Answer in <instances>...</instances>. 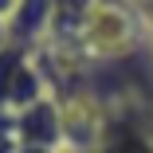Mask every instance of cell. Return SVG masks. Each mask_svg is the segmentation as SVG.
Instances as JSON below:
<instances>
[{"instance_id":"cell-1","label":"cell","mask_w":153,"mask_h":153,"mask_svg":"<svg viewBox=\"0 0 153 153\" xmlns=\"http://www.w3.org/2000/svg\"><path fill=\"white\" fill-rule=\"evenodd\" d=\"M98 153H153V134L134 118H114L98 134Z\"/></svg>"},{"instance_id":"cell-2","label":"cell","mask_w":153,"mask_h":153,"mask_svg":"<svg viewBox=\"0 0 153 153\" xmlns=\"http://www.w3.org/2000/svg\"><path fill=\"white\" fill-rule=\"evenodd\" d=\"M16 4H20V0H0V24H8V20H12Z\"/></svg>"}]
</instances>
